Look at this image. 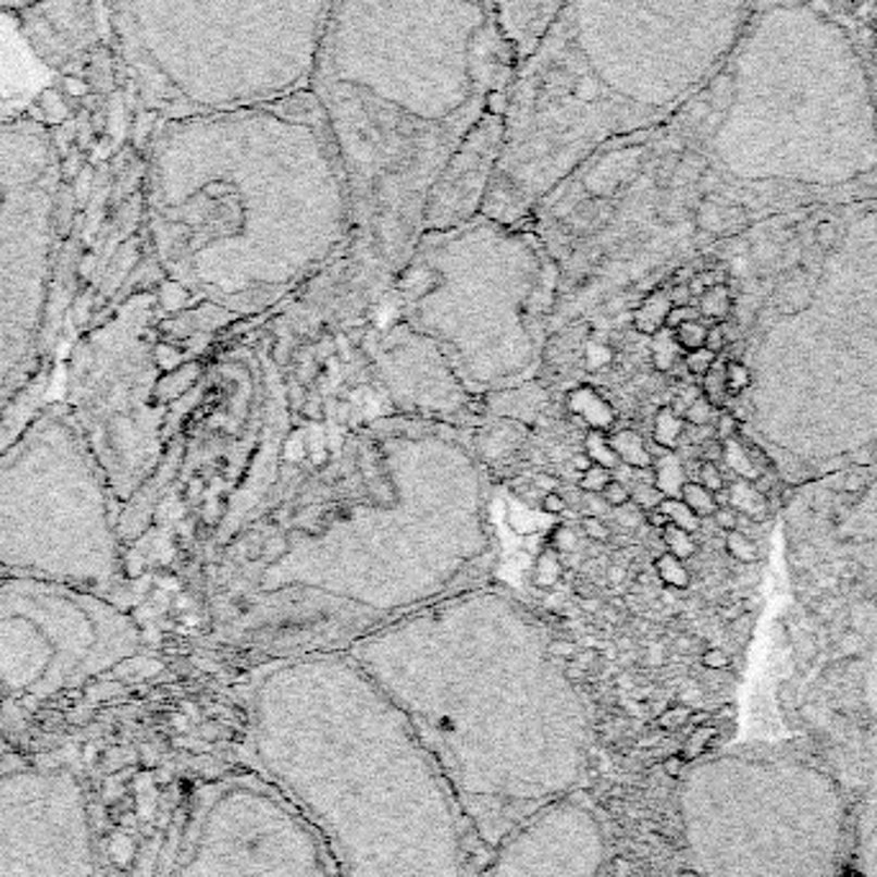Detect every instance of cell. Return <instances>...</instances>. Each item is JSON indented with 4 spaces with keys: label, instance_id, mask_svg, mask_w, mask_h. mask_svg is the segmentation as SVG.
Listing matches in <instances>:
<instances>
[{
    "label": "cell",
    "instance_id": "obj_28",
    "mask_svg": "<svg viewBox=\"0 0 877 877\" xmlns=\"http://www.w3.org/2000/svg\"><path fill=\"white\" fill-rule=\"evenodd\" d=\"M663 542L667 546V552H670V555H675L678 559H682V563H685V559H690L695 555V552H699V542H695L693 534H690V531H685V529L672 527V523H667V527L663 529Z\"/></svg>",
    "mask_w": 877,
    "mask_h": 877
},
{
    "label": "cell",
    "instance_id": "obj_16",
    "mask_svg": "<svg viewBox=\"0 0 877 877\" xmlns=\"http://www.w3.org/2000/svg\"><path fill=\"white\" fill-rule=\"evenodd\" d=\"M672 300L670 291H654L642 300V306L634 311V329L642 336H654L663 332L667 316H670Z\"/></svg>",
    "mask_w": 877,
    "mask_h": 877
},
{
    "label": "cell",
    "instance_id": "obj_41",
    "mask_svg": "<svg viewBox=\"0 0 877 877\" xmlns=\"http://www.w3.org/2000/svg\"><path fill=\"white\" fill-rule=\"evenodd\" d=\"M580 527H582V534L591 539V542H608L610 539V531L601 516H582Z\"/></svg>",
    "mask_w": 877,
    "mask_h": 877
},
{
    "label": "cell",
    "instance_id": "obj_25",
    "mask_svg": "<svg viewBox=\"0 0 877 877\" xmlns=\"http://www.w3.org/2000/svg\"><path fill=\"white\" fill-rule=\"evenodd\" d=\"M701 393L714 404L718 411H724L726 400H729V387H726V359L718 357L706 375H703Z\"/></svg>",
    "mask_w": 877,
    "mask_h": 877
},
{
    "label": "cell",
    "instance_id": "obj_56",
    "mask_svg": "<svg viewBox=\"0 0 877 877\" xmlns=\"http://www.w3.org/2000/svg\"><path fill=\"white\" fill-rule=\"evenodd\" d=\"M34 3V0H0V9H9V11H18L24 9V5Z\"/></svg>",
    "mask_w": 877,
    "mask_h": 877
},
{
    "label": "cell",
    "instance_id": "obj_48",
    "mask_svg": "<svg viewBox=\"0 0 877 877\" xmlns=\"http://www.w3.org/2000/svg\"><path fill=\"white\" fill-rule=\"evenodd\" d=\"M711 519H714L716 527L724 529V531H734V529H739V514H737L734 508H721V506H718L716 514L711 516Z\"/></svg>",
    "mask_w": 877,
    "mask_h": 877
},
{
    "label": "cell",
    "instance_id": "obj_13",
    "mask_svg": "<svg viewBox=\"0 0 877 877\" xmlns=\"http://www.w3.org/2000/svg\"><path fill=\"white\" fill-rule=\"evenodd\" d=\"M498 24L519 62L534 52L565 0H491Z\"/></svg>",
    "mask_w": 877,
    "mask_h": 877
},
{
    "label": "cell",
    "instance_id": "obj_47",
    "mask_svg": "<svg viewBox=\"0 0 877 877\" xmlns=\"http://www.w3.org/2000/svg\"><path fill=\"white\" fill-rule=\"evenodd\" d=\"M539 506H542L546 516H563L567 510V501L559 491H546L542 495V503H539Z\"/></svg>",
    "mask_w": 877,
    "mask_h": 877
},
{
    "label": "cell",
    "instance_id": "obj_4",
    "mask_svg": "<svg viewBox=\"0 0 877 877\" xmlns=\"http://www.w3.org/2000/svg\"><path fill=\"white\" fill-rule=\"evenodd\" d=\"M757 0H565L519 62L483 215L514 226L618 136L685 108L734 52Z\"/></svg>",
    "mask_w": 877,
    "mask_h": 877
},
{
    "label": "cell",
    "instance_id": "obj_46",
    "mask_svg": "<svg viewBox=\"0 0 877 877\" xmlns=\"http://www.w3.org/2000/svg\"><path fill=\"white\" fill-rule=\"evenodd\" d=\"M552 546H555L557 552H563V555H572V552L578 549V536L572 534V529L557 527L555 536H552Z\"/></svg>",
    "mask_w": 877,
    "mask_h": 877
},
{
    "label": "cell",
    "instance_id": "obj_39",
    "mask_svg": "<svg viewBox=\"0 0 877 877\" xmlns=\"http://www.w3.org/2000/svg\"><path fill=\"white\" fill-rule=\"evenodd\" d=\"M582 362H585L588 370H603V368H608V365L614 362V349H610L608 344H598V342L588 344L585 359H582Z\"/></svg>",
    "mask_w": 877,
    "mask_h": 877
},
{
    "label": "cell",
    "instance_id": "obj_11",
    "mask_svg": "<svg viewBox=\"0 0 877 877\" xmlns=\"http://www.w3.org/2000/svg\"><path fill=\"white\" fill-rule=\"evenodd\" d=\"M508 111L483 119L449 157L423 203L421 234L452 232L483 215L487 193L506 149Z\"/></svg>",
    "mask_w": 877,
    "mask_h": 877
},
{
    "label": "cell",
    "instance_id": "obj_26",
    "mask_svg": "<svg viewBox=\"0 0 877 877\" xmlns=\"http://www.w3.org/2000/svg\"><path fill=\"white\" fill-rule=\"evenodd\" d=\"M585 455L591 459L593 465H601L606 467V470L614 472L618 465H621V459L616 457V452L610 449V442L606 436V431H598V429H591L585 436Z\"/></svg>",
    "mask_w": 877,
    "mask_h": 877
},
{
    "label": "cell",
    "instance_id": "obj_15",
    "mask_svg": "<svg viewBox=\"0 0 877 877\" xmlns=\"http://www.w3.org/2000/svg\"><path fill=\"white\" fill-rule=\"evenodd\" d=\"M567 408H570L575 419L582 421V427L588 429L606 431L614 427L616 421L614 406H610L608 400L591 385L575 387V391L567 395Z\"/></svg>",
    "mask_w": 877,
    "mask_h": 877
},
{
    "label": "cell",
    "instance_id": "obj_19",
    "mask_svg": "<svg viewBox=\"0 0 877 877\" xmlns=\"http://www.w3.org/2000/svg\"><path fill=\"white\" fill-rule=\"evenodd\" d=\"M610 449L616 452V457L621 459V465L629 467H652L654 457L646 449L644 439L637 434L634 429H618L616 434L608 436Z\"/></svg>",
    "mask_w": 877,
    "mask_h": 877
},
{
    "label": "cell",
    "instance_id": "obj_55",
    "mask_svg": "<svg viewBox=\"0 0 877 877\" xmlns=\"http://www.w3.org/2000/svg\"><path fill=\"white\" fill-rule=\"evenodd\" d=\"M575 591H578V595H582V598H593L595 595V588L593 585H588V580H578V585H575Z\"/></svg>",
    "mask_w": 877,
    "mask_h": 877
},
{
    "label": "cell",
    "instance_id": "obj_7",
    "mask_svg": "<svg viewBox=\"0 0 877 877\" xmlns=\"http://www.w3.org/2000/svg\"><path fill=\"white\" fill-rule=\"evenodd\" d=\"M147 116H208L311 90L334 0H103Z\"/></svg>",
    "mask_w": 877,
    "mask_h": 877
},
{
    "label": "cell",
    "instance_id": "obj_50",
    "mask_svg": "<svg viewBox=\"0 0 877 877\" xmlns=\"http://www.w3.org/2000/svg\"><path fill=\"white\" fill-rule=\"evenodd\" d=\"M670 300H672V306H693V293H690V285L688 283L672 285Z\"/></svg>",
    "mask_w": 877,
    "mask_h": 877
},
{
    "label": "cell",
    "instance_id": "obj_22",
    "mask_svg": "<svg viewBox=\"0 0 877 877\" xmlns=\"http://www.w3.org/2000/svg\"><path fill=\"white\" fill-rule=\"evenodd\" d=\"M652 339V365L657 372H670L675 365H678L680 359V344L675 342V334L670 329H663V332H657Z\"/></svg>",
    "mask_w": 877,
    "mask_h": 877
},
{
    "label": "cell",
    "instance_id": "obj_8",
    "mask_svg": "<svg viewBox=\"0 0 877 877\" xmlns=\"http://www.w3.org/2000/svg\"><path fill=\"white\" fill-rule=\"evenodd\" d=\"M680 829L699 877H844L850 824L822 767L724 752L682 775Z\"/></svg>",
    "mask_w": 877,
    "mask_h": 877
},
{
    "label": "cell",
    "instance_id": "obj_52",
    "mask_svg": "<svg viewBox=\"0 0 877 877\" xmlns=\"http://www.w3.org/2000/svg\"><path fill=\"white\" fill-rule=\"evenodd\" d=\"M833 239H837V228H833V224H829V221H826V224H818L816 242L822 244V247H831Z\"/></svg>",
    "mask_w": 877,
    "mask_h": 877
},
{
    "label": "cell",
    "instance_id": "obj_32",
    "mask_svg": "<svg viewBox=\"0 0 877 877\" xmlns=\"http://www.w3.org/2000/svg\"><path fill=\"white\" fill-rule=\"evenodd\" d=\"M682 419H685L688 427H711V423L718 419V408L701 393L699 398L682 411Z\"/></svg>",
    "mask_w": 877,
    "mask_h": 877
},
{
    "label": "cell",
    "instance_id": "obj_58",
    "mask_svg": "<svg viewBox=\"0 0 877 877\" xmlns=\"http://www.w3.org/2000/svg\"><path fill=\"white\" fill-rule=\"evenodd\" d=\"M623 578H627L623 567H610V570H608V580L614 582V585H618V582H623Z\"/></svg>",
    "mask_w": 877,
    "mask_h": 877
},
{
    "label": "cell",
    "instance_id": "obj_23",
    "mask_svg": "<svg viewBox=\"0 0 877 877\" xmlns=\"http://www.w3.org/2000/svg\"><path fill=\"white\" fill-rule=\"evenodd\" d=\"M680 501L685 503V506L693 510V514L699 516V519H711V516H714L716 508H718L716 493H711L708 487H703L699 480H688V483L682 485Z\"/></svg>",
    "mask_w": 877,
    "mask_h": 877
},
{
    "label": "cell",
    "instance_id": "obj_35",
    "mask_svg": "<svg viewBox=\"0 0 877 877\" xmlns=\"http://www.w3.org/2000/svg\"><path fill=\"white\" fill-rule=\"evenodd\" d=\"M752 385V372L744 362L739 359H726V387H729V395L744 393L746 387Z\"/></svg>",
    "mask_w": 877,
    "mask_h": 877
},
{
    "label": "cell",
    "instance_id": "obj_14",
    "mask_svg": "<svg viewBox=\"0 0 877 877\" xmlns=\"http://www.w3.org/2000/svg\"><path fill=\"white\" fill-rule=\"evenodd\" d=\"M844 877H877V798L867 803L850 829Z\"/></svg>",
    "mask_w": 877,
    "mask_h": 877
},
{
    "label": "cell",
    "instance_id": "obj_37",
    "mask_svg": "<svg viewBox=\"0 0 877 877\" xmlns=\"http://www.w3.org/2000/svg\"><path fill=\"white\" fill-rule=\"evenodd\" d=\"M716 359H718V355H714V351L706 347H701V349L688 351V355L682 357V365H685V370L690 372V375L703 378L711 368H714Z\"/></svg>",
    "mask_w": 877,
    "mask_h": 877
},
{
    "label": "cell",
    "instance_id": "obj_29",
    "mask_svg": "<svg viewBox=\"0 0 877 877\" xmlns=\"http://www.w3.org/2000/svg\"><path fill=\"white\" fill-rule=\"evenodd\" d=\"M659 510H663L672 527L685 529V531H690V534H695V531L701 529L699 516H695L693 510H690L680 498H665L663 503H659Z\"/></svg>",
    "mask_w": 877,
    "mask_h": 877
},
{
    "label": "cell",
    "instance_id": "obj_24",
    "mask_svg": "<svg viewBox=\"0 0 877 877\" xmlns=\"http://www.w3.org/2000/svg\"><path fill=\"white\" fill-rule=\"evenodd\" d=\"M654 572H657V578L663 580L667 588H672V591H685L690 585V570L685 567V563L670 555V552H663V555L654 559Z\"/></svg>",
    "mask_w": 877,
    "mask_h": 877
},
{
    "label": "cell",
    "instance_id": "obj_57",
    "mask_svg": "<svg viewBox=\"0 0 877 877\" xmlns=\"http://www.w3.org/2000/svg\"><path fill=\"white\" fill-rule=\"evenodd\" d=\"M293 449H296V442H293V436L287 439V452H285V457L287 459H293ZM300 455H304V439H298V452H296V459H300Z\"/></svg>",
    "mask_w": 877,
    "mask_h": 877
},
{
    "label": "cell",
    "instance_id": "obj_1",
    "mask_svg": "<svg viewBox=\"0 0 877 877\" xmlns=\"http://www.w3.org/2000/svg\"><path fill=\"white\" fill-rule=\"evenodd\" d=\"M516 72L491 0H334L311 92L362 239L404 247L421 232L439 172L480 121L508 111Z\"/></svg>",
    "mask_w": 877,
    "mask_h": 877
},
{
    "label": "cell",
    "instance_id": "obj_6",
    "mask_svg": "<svg viewBox=\"0 0 877 877\" xmlns=\"http://www.w3.org/2000/svg\"><path fill=\"white\" fill-rule=\"evenodd\" d=\"M147 208L170 257H313L351 228L347 175L311 90L160 121L147 144ZM321 257V255H319Z\"/></svg>",
    "mask_w": 877,
    "mask_h": 877
},
{
    "label": "cell",
    "instance_id": "obj_42",
    "mask_svg": "<svg viewBox=\"0 0 877 877\" xmlns=\"http://www.w3.org/2000/svg\"><path fill=\"white\" fill-rule=\"evenodd\" d=\"M603 501L608 503L610 508H618V506H627V503L631 501V491H629V485H623L621 480H610V483L603 487Z\"/></svg>",
    "mask_w": 877,
    "mask_h": 877
},
{
    "label": "cell",
    "instance_id": "obj_12",
    "mask_svg": "<svg viewBox=\"0 0 877 877\" xmlns=\"http://www.w3.org/2000/svg\"><path fill=\"white\" fill-rule=\"evenodd\" d=\"M21 32L41 62H75L108 34L103 0H34L16 11Z\"/></svg>",
    "mask_w": 877,
    "mask_h": 877
},
{
    "label": "cell",
    "instance_id": "obj_53",
    "mask_svg": "<svg viewBox=\"0 0 877 877\" xmlns=\"http://www.w3.org/2000/svg\"><path fill=\"white\" fill-rule=\"evenodd\" d=\"M644 519H646V523H650V527L659 529V531H663V529L667 527V523H670V521H667V516H665L663 510H659V508L646 510V514H644Z\"/></svg>",
    "mask_w": 877,
    "mask_h": 877
},
{
    "label": "cell",
    "instance_id": "obj_31",
    "mask_svg": "<svg viewBox=\"0 0 877 877\" xmlns=\"http://www.w3.org/2000/svg\"><path fill=\"white\" fill-rule=\"evenodd\" d=\"M675 342L680 344L682 351H693V349H701L706 347V334H708V326H703L701 319L695 321H688L682 323V326L675 329Z\"/></svg>",
    "mask_w": 877,
    "mask_h": 877
},
{
    "label": "cell",
    "instance_id": "obj_44",
    "mask_svg": "<svg viewBox=\"0 0 877 877\" xmlns=\"http://www.w3.org/2000/svg\"><path fill=\"white\" fill-rule=\"evenodd\" d=\"M716 423V439L718 442H729V439H737V431H739V421H737V416H731V413H718V419L714 421Z\"/></svg>",
    "mask_w": 877,
    "mask_h": 877
},
{
    "label": "cell",
    "instance_id": "obj_17",
    "mask_svg": "<svg viewBox=\"0 0 877 877\" xmlns=\"http://www.w3.org/2000/svg\"><path fill=\"white\" fill-rule=\"evenodd\" d=\"M654 487L665 498H680L682 485L688 483V472L682 459L675 452H663V457L654 459Z\"/></svg>",
    "mask_w": 877,
    "mask_h": 877
},
{
    "label": "cell",
    "instance_id": "obj_45",
    "mask_svg": "<svg viewBox=\"0 0 877 877\" xmlns=\"http://www.w3.org/2000/svg\"><path fill=\"white\" fill-rule=\"evenodd\" d=\"M726 344H729V334H726V321H724V323H714V326H708L706 349L714 351V355H721V351L726 349Z\"/></svg>",
    "mask_w": 877,
    "mask_h": 877
},
{
    "label": "cell",
    "instance_id": "obj_20",
    "mask_svg": "<svg viewBox=\"0 0 877 877\" xmlns=\"http://www.w3.org/2000/svg\"><path fill=\"white\" fill-rule=\"evenodd\" d=\"M695 308H699L701 319L724 323L731 316V311H734V296H731V287L726 283L706 287V291L699 296V306Z\"/></svg>",
    "mask_w": 877,
    "mask_h": 877
},
{
    "label": "cell",
    "instance_id": "obj_18",
    "mask_svg": "<svg viewBox=\"0 0 877 877\" xmlns=\"http://www.w3.org/2000/svg\"><path fill=\"white\" fill-rule=\"evenodd\" d=\"M685 429H688L685 419H682L672 406H663L657 408V413H654L652 439L657 447H663L665 452H675L680 447L682 436H685Z\"/></svg>",
    "mask_w": 877,
    "mask_h": 877
},
{
    "label": "cell",
    "instance_id": "obj_40",
    "mask_svg": "<svg viewBox=\"0 0 877 877\" xmlns=\"http://www.w3.org/2000/svg\"><path fill=\"white\" fill-rule=\"evenodd\" d=\"M699 483L703 487H708L711 493H721L726 483H724V472L718 470V465L714 459H703L701 462V470H699Z\"/></svg>",
    "mask_w": 877,
    "mask_h": 877
},
{
    "label": "cell",
    "instance_id": "obj_33",
    "mask_svg": "<svg viewBox=\"0 0 877 877\" xmlns=\"http://www.w3.org/2000/svg\"><path fill=\"white\" fill-rule=\"evenodd\" d=\"M563 580V563H557V557L552 552H544V555L536 557L534 567V582L542 588H555L557 582Z\"/></svg>",
    "mask_w": 877,
    "mask_h": 877
},
{
    "label": "cell",
    "instance_id": "obj_21",
    "mask_svg": "<svg viewBox=\"0 0 877 877\" xmlns=\"http://www.w3.org/2000/svg\"><path fill=\"white\" fill-rule=\"evenodd\" d=\"M729 495H731V508H734L737 514L757 516L765 510V495L757 491V483H752V480L739 478L737 483L729 487Z\"/></svg>",
    "mask_w": 877,
    "mask_h": 877
},
{
    "label": "cell",
    "instance_id": "obj_34",
    "mask_svg": "<svg viewBox=\"0 0 877 877\" xmlns=\"http://www.w3.org/2000/svg\"><path fill=\"white\" fill-rule=\"evenodd\" d=\"M506 521L516 531H519L521 536H531V534H536V531H539V521L529 514L527 506L519 508V503H516V498H510L506 503Z\"/></svg>",
    "mask_w": 877,
    "mask_h": 877
},
{
    "label": "cell",
    "instance_id": "obj_38",
    "mask_svg": "<svg viewBox=\"0 0 877 877\" xmlns=\"http://www.w3.org/2000/svg\"><path fill=\"white\" fill-rule=\"evenodd\" d=\"M631 491V503H634V506H639L644 510H654V508H659V503L665 501V495L657 491V487L654 485H646V483H642V485H634V487H629Z\"/></svg>",
    "mask_w": 877,
    "mask_h": 877
},
{
    "label": "cell",
    "instance_id": "obj_9",
    "mask_svg": "<svg viewBox=\"0 0 877 877\" xmlns=\"http://www.w3.org/2000/svg\"><path fill=\"white\" fill-rule=\"evenodd\" d=\"M180 877H342L329 844L268 778L208 788L193 816Z\"/></svg>",
    "mask_w": 877,
    "mask_h": 877
},
{
    "label": "cell",
    "instance_id": "obj_54",
    "mask_svg": "<svg viewBox=\"0 0 877 877\" xmlns=\"http://www.w3.org/2000/svg\"><path fill=\"white\" fill-rule=\"evenodd\" d=\"M842 487L847 493H860L865 487V478L862 474H847V483Z\"/></svg>",
    "mask_w": 877,
    "mask_h": 877
},
{
    "label": "cell",
    "instance_id": "obj_10",
    "mask_svg": "<svg viewBox=\"0 0 877 877\" xmlns=\"http://www.w3.org/2000/svg\"><path fill=\"white\" fill-rule=\"evenodd\" d=\"M493 850L485 877H598L608 837L591 803L572 793L523 818Z\"/></svg>",
    "mask_w": 877,
    "mask_h": 877
},
{
    "label": "cell",
    "instance_id": "obj_2",
    "mask_svg": "<svg viewBox=\"0 0 877 877\" xmlns=\"http://www.w3.org/2000/svg\"><path fill=\"white\" fill-rule=\"evenodd\" d=\"M264 778L316 826L342 877H472L470 824L406 716L347 659H298L251 701Z\"/></svg>",
    "mask_w": 877,
    "mask_h": 877
},
{
    "label": "cell",
    "instance_id": "obj_27",
    "mask_svg": "<svg viewBox=\"0 0 877 877\" xmlns=\"http://www.w3.org/2000/svg\"><path fill=\"white\" fill-rule=\"evenodd\" d=\"M721 455L726 459V465H729L731 470L737 472V478L752 480V483H757V478H759L757 465H754V459H750V455H746V452L742 449V444H739L737 439L721 442Z\"/></svg>",
    "mask_w": 877,
    "mask_h": 877
},
{
    "label": "cell",
    "instance_id": "obj_5",
    "mask_svg": "<svg viewBox=\"0 0 877 877\" xmlns=\"http://www.w3.org/2000/svg\"><path fill=\"white\" fill-rule=\"evenodd\" d=\"M873 5L852 13L839 0L754 3L721 72L670 119L703 162L701 200L721 203L739 180L765 188L770 164H852L877 183Z\"/></svg>",
    "mask_w": 877,
    "mask_h": 877
},
{
    "label": "cell",
    "instance_id": "obj_51",
    "mask_svg": "<svg viewBox=\"0 0 877 877\" xmlns=\"http://www.w3.org/2000/svg\"><path fill=\"white\" fill-rule=\"evenodd\" d=\"M869 52H873V67L877 77V3L869 11Z\"/></svg>",
    "mask_w": 877,
    "mask_h": 877
},
{
    "label": "cell",
    "instance_id": "obj_30",
    "mask_svg": "<svg viewBox=\"0 0 877 877\" xmlns=\"http://www.w3.org/2000/svg\"><path fill=\"white\" fill-rule=\"evenodd\" d=\"M726 552H729L731 557L737 559V563L742 565H754L757 563L759 552H757V544L752 542L750 536L744 534V531H726Z\"/></svg>",
    "mask_w": 877,
    "mask_h": 877
},
{
    "label": "cell",
    "instance_id": "obj_43",
    "mask_svg": "<svg viewBox=\"0 0 877 877\" xmlns=\"http://www.w3.org/2000/svg\"><path fill=\"white\" fill-rule=\"evenodd\" d=\"M695 319H701L699 308H695V306H672L670 316H667L665 329H670V332H675V329L682 326V323L695 321Z\"/></svg>",
    "mask_w": 877,
    "mask_h": 877
},
{
    "label": "cell",
    "instance_id": "obj_49",
    "mask_svg": "<svg viewBox=\"0 0 877 877\" xmlns=\"http://www.w3.org/2000/svg\"><path fill=\"white\" fill-rule=\"evenodd\" d=\"M703 665H706L708 670H726V667H729V654L714 646V650L703 652Z\"/></svg>",
    "mask_w": 877,
    "mask_h": 877
},
{
    "label": "cell",
    "instance_id": "obj_36",
    "mask_svg": "<svg viewBox=\"0 0 877 877\" xmlns=\"http://www.w3.org/2000/svg\"><path fill=\"white\" fill-rule=\"evenodd\" d=\"M610 480H614V472L606 470V467H601V465H591L585 472L580 474L578 485L582 493H603V487H606Z\"/></svg>",
    "mask_w": 877,
    "mask_h": 877
},
{
    "label": "cell",
    "instance_id": "obj_3",
    "mask_svg": "<svg viewBox=\"0 0 877 877\" xmlns=\"http://www.w3.org/2000/svg\"><path fill=\"white\" fill-rule=\"evenodd\" d=\"M355 663L411 724L483 844L585 780V706L565 663L527 631H400L362 646Z\"/></svg>",
    "mask_w": 877,
    "mask_h": 877
}]
</instances>
